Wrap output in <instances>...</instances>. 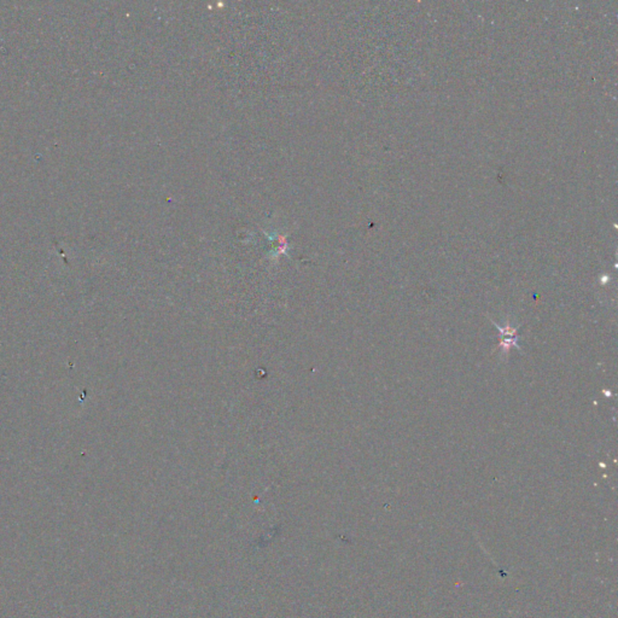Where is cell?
I'll return each instance as SVG.
<instances>
[{
    "instance_id": "1",
    "label": "cell",
    "mask_w": 618,
    "mask_h": 618,
    "mask_svg": "<svg viewBox=\"0 0 618 618\" xmlns=\"http://www.w3.org/2000/svg\"><path fill=\"white\" fill-rule=\"evenodd\" d=\"M492 323L497 326L499 330H500V336H501V343L500 347L502 346H507V347H516L521 351V348L518 347L517 340V329H513L509 326V325H506L505 328H501L499 326L497 323H494L493 320H492Z\"/></svg>"
}]
</instances>
